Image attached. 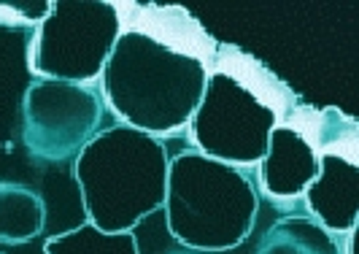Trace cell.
Here are the masks:
<instances>
[{
  "label": "cell",
  "instance_id": "cell-8",
  "mask_svg": "<svg viewBox=\"0 0 359 254\" xmlns=\"http://www.w3.org/2000/svg\"><path fill=\"white\" fill-rule=\"evenodd\" d=\"M257 168L259 187L270 200H297L319 173V154L303 133L276 125Z\"/></svg>",
  "mask_w": 359,
  "mask_h": 254
},
{
  "label": "cell",
  "instance_id": "cell-11",
  "mask_svg": "<svg viewBox=\"0 0 359 254\" xmlns=\"http://www.w3.org/2000/svg\"><path fill=\"white\" fill-rule=\"evenodd\" d=\"M43 254H141L133 233H103L84 222L68 233L52 236L43 243Z\"/></svg>",
  "mask_w": 359,
  "mask_h": 254
},
{
  "label": "cell",
  "instance_id": "cell-5",
  "mask_svg": "<svg viewBox=\"0 0 359 254\" xmlns=\"http://www.w3.org/2000/svg\"><path fill=\"white\" fill-rule=\"evenodd\" d=\"M278 116L246 84L224 71L208 73L200 103L189 119L195 152L235 165H257L265 157L268 138Z\"/></svg>",
  "mask_w": 359,
  "mask_h": 254
},
{
  "label": "cell",
  "instance_id": "cell-6",
  "mask_svg": "<svg viewBox=\"0 0 359 254\" xmlns=\"http://www.w3.org/2000/svg\"><path fill=\"white\" fill-rule=\"evenodd\" d=\"M103 95L90 84L36 79L22 95V144L41 163H65L100 133Z\"/></svg>",
  "mask_w": 359,
  "mask_h": 254
},
{
  "label": "cell",
  "instance_id": "cell-10",
  "mask_svg": "<svg viewBox=\"0 0 359 254\" xmlns=\"http://www.w3.org/2000/svg\"><path fill=\"white\" fill-rule=\"evenodd\" d=\"M257 254H341V246L313 217H284L265 230Z\"/></svg>",
  "mask_w": 359,
  "mask_h": 254
},
{
  "label": "cell",
  "instance_id": "cell-1",
  "mask_svg": "<svg viewBox=\"0 0 359 254\" xmlns=\"http://www.w3.org/2000/svg\"><path fill=\"white\" fill-rule=\"evenodd\" d=\"M203 60L144 30H122L100 73L103 103L127 127L151 138L189 125L205 87Z\"/></svg>",
  "mask_w": 359,
  "mask_h": 254
},
{
  "label": "cell",
  "instance_id": "cell-13",
  "mask_svg": "<svg viewBox=\"0 0 359 254\" xmlns=\"http://www.w3.org/2000/svg\"><path fill=\"white\" fill-rule=\"evenodd\" d=\"M173 254H192V252H173Z\"/></svg>",
  "mask_w": 359,
  "mask_h": 254
},
{
  "label": "cell",
  "instance_id": "cell-3",
  "mask_svg": "<svg viewBox=\"0 0 359 254\" xmlns=\"http://www.w3.org/2000/svg\"><path fill=\"white\" fill-rule=\"evenodd\" d=\"M168 233L189 252H227L252 236L259 192L235 165L184 152L168 163Z\"/></svg>",
  "mask_w": 359,
  "mask_h": 254
},
{
  "label": "cell",
  "instance_id": "cell-4",
  "mask_svg": "<svg viewBox=\"0 0 359 254\" xmlns=\"http://www.w3.org/2000/svg\"><path fill=\"white\" fill-rule=\"evenodd\" d=\"M119 33L122 19L111 0H52L27 46V68L36 79L90 84L100 79Z\"/></svg>",
  "mask_w": 359,
  "mask_h": 254
},
{
  "label": "cell",
  "instance_id": "cell-7",
  "mask_svg": "<svg viewBox=\"0 0 359 254\" xmlns=\"http://www.w3.org/2000/svg\"><path fill=\"white\" fill-rule=\"evenodd\" d=\"M311 217L332 236L354 233L359 217V168L335 152L319 154V173L303 192Z\"/></svg>",
  "mask_w": 359,
  "mask_h": 254
},
{
  "label": "cell",
  "instance_id": "cell-14",
  "mask_svg": "<svg viewBox=\"0 0 359 254\" xmlns=\"http://www.w3.org/2000/svg\"><path fill=\"white\" fill-rule=\"evenodd\" d=\"M0 254H3V252H0Z\"/></svg>",
  "mask_w": 359,
  "mask_h": 254
},
{
  "label": "cell",
  "instance_id": "cell-12",
  "mask_svg": "<svg viewBox=\"0 0 359 254\" xmlns=\"http://www.w3.org/2000/svg\"><path fill=\"white\" fill-rule=\"evenodd\" d=\"M52 8V0H0V25L36 27Z\"/></svg>",
  "mask_w": 359,
  "mask_h": 254
},
{
  "label": "cell",
  "instance_id": "cell-2",
  "mask_svg": "<svg viewBox=\"0 0 359 254\" xmlns=\"http://www.w3.org/2000/svg\"><path fill=\"white\" fill-rule=\"evenodd\" d=\"M168 163L160 138L127 125L100 130L73 160L87 222L103 233H133L162 208Z\"/></svg>",
  "mask_w": 359,
  "mask_h": 254
},
{
  "label": "cell",
  "instance_id": "cell-9",
  "mask_svg": "<svg viewBox=\"0 0 359 254\" xmlns=\"http://www.w3.org/2000/svg\"><path fill=\"white\" fill-rule=\"evenodd\" d=\"M46 203L41 192L19 182H0V243H27L43 233Z\"/></svg>",
  "mask_w": 359,
  "mask_h": 254
}]
</instances>
